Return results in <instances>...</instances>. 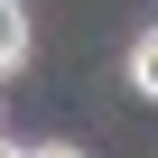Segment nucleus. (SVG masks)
Wrapping results in <instances>:
<instances>
[{
	"label": "nucleus",
	"mask_w": 158,
	"mask_h": 158,
	"mask_svg": "<svg viewBox=\"0 0 158 158\" xmlns=\"http://www.w3.org/2000/svg\"><path fill=\"white\" fill-rule=\"evenodd\" d=\"M10 65H28V10L0 0V74H10Z\"/></svg>",
	"instance_id": "nucleus-1"
},
{
	"label": "nucleus",
	"mask_w": 158,
	"mask_h": 158,
	"mask_svg": "<svg viewBox=\"0 0 158 158\" xmlns=\"http://www.w3.org/2000/svg\"><path fill=\"white\" fill-rule=\"evenodd\" d=\"M130 84L158 102V37H139V47H130Z\"/></svg>",
	"instance_id": "nucleus-2"
},
{
	"label": "nucleus",
	"mask_w": 158,
	"mask_h": 158,
	"mask_svg": "<svg viewBox=\"0 0 158 158\" xmlns=\"http://www.w3.org/2000/svg\"><path fill=\"white\" fill-rule=\"evenodd\" d=\"M28 158H84V149H65V139H47V149H28Z\"/></svg>",
	"instance_id": "nucleus-3"
},
{
	"label": "nucleus",
	"mask_w": 158,
	"mask_h": 158,
	"mask_svg": "<svg viewBox=\"0 0 158 158\" xmlns=\"http://www.w3.org/2000/svg\"><path fill=\"white\" fill-rule=\"evenodd\" d=\"M0 158H28V149H10V139H0Z\"/></svg>",
	"instance_id": "nucleus-4"
}]
</instances>
